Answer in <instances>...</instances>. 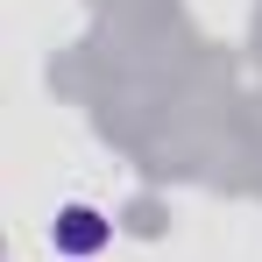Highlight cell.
Here are the masks:
<instances>
[{
	"label": "cell",
	"instance_id": "obj_1",
	"mask_svg": "<svg viewBox=\"0 0 262 262\" xmlns=\"http://www.w3.org/2000/svg\"><path fill=\"white\" fill-rule=\"evenodd\" d=\"M50 234H57V248H71V255H92V248L106 241V220L92 213V206H64Z\"/></svg>",
	"mask_w": 262,
	"mask_h": 262
}]
</instances>
